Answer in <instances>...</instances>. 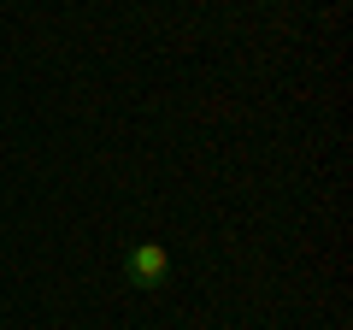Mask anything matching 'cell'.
<instances>
[{
  "instance_id": "1",
  "label": "cell",
  "mask_w": 353,
  "mask_h": 330,
  "mask_svg": "<svg viewBox=\"0 0 353 330\" xmlns=\"http://www.w3.org/2000/svg\"><path fill=\"white\" fill-rule=\"evenodd\" d=\"M124 271H130V283H141V289H159L165 278H171V254H165L159 242H136L124 254Z\"/></svg>"
}]
</instances>
